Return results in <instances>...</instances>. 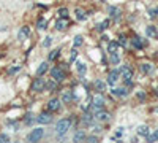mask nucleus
Returning <instances> with one entry per match:
<instances>
[{"instance_id": "nucleus-1", "label": "nucleus", "mask_w": 158, "mask_h": 143, "mask_svg": "<svg viewBox=\"0 0 158 143\" xmlns=\"http://www.w3.org/2000/svg\"><path fill=\"white\" fill-rule=\"evenodd\" d=\"M71 127V119L70 118H65V119H60L57 124H56V132L59 135H63L68 132V129Z\"/></svg>"}, {"instance_id": "nucleus-2", "label": "nucleus", "mask_w": 158, "mask_h": 143, "mask_svg": "<svg viewBox=\"0 0 158 143\" xmlns=\"http://www.w3.org/2000/svg\"><path fill=\"white\" fill-rule=\"evenodd\" d=\"M43 135H44V129H41V127H35L33 131L27 135V141H40L43 138Z\"/></svg>"}, {"instance_id": "nucleus-3", "label": "nucleus", "mask_w": 158, "mask_h": 143, "mask_svg": "<svg viewBox=\"0 0 158 143\" xmlns=\"http://www.w3.org/2000/svg\"><path fill=\"white\" fill-rule=\"evenodd\" d=\"M51 76H52V80L54 81H63L65 80V76H67V73H65V70H62L60 67H54L51 70Z\"/></svg>"}, {"instance_id": "nucleus-4", "label": "nucleus", "mask_w": 158, "mask_h": 143, "mask_svg": "<svg viewBox=\"0 0 158 143\" xmlns=\"http://www.w3.org/2000/svg\"><path fill=\"white\" fill-rule=\"evenodd\" d=\"M103 105H104V99H103V96H101V92H100V96H95L94 99H92V108H94V111L97 113L98 110H103Z\"/></svg>"}, {"instance_id": "nucleus-5", "label": "nucleus", "mask_w": 158, "mask_h": 143, "mask_svg": "<svg viewBox=\"0 0 158 143\" xmlns=\"http://www.w3.org/2000/svg\"><path fill=\"white\" fill-rule=\"evenodd\" d=\"M120 72H122V75H123V81H125V84L130 86V84H131V80H133V70H131L128 65H123Z\"/></svg>"}, {"instance_id": "nucleus-6", "label": "nucleus", "mask_w": 158, "mask_h": 143, "mask_svg": "<svg viewBox=\"0 0 158 143\" xmlns=\"http://www.w3.org/2000/svg\"><path fill=\"white\" fill-rule=\"evenodd\" d=\"M44 87H46V81L41 80V78H36L32 84V91H35V92H41V91H44Z\"/></svg>"}, {"instance_id": "nucleus-7", "label": "nucleus", "mask_w": 158, "mask_h": 143, "mask_svg": "<svg viewBox=\"0 0 158 143\" xmlns=\"http://www.w3.org/2000/svg\"><path fill=\"white\" fill-rule=\"evenodd\" d=\"M94 118L98 119V121H109L111 119V114L108 111H104V110H98L95 114H94Z\"/></svg>"}, {"instance_id": "nucleus-8", "label": "nucleus", "mask_w": 158, "mask_h": 143, "mask_svg": "<svg viewBox=\"0 0 158 143\" xmlns=\"http://www.w3.org/2000/svg\"><path fill=\"white\" fill-rule=\"evenodd\" d=\"M73 99H76V96H74L73 91L65 89V91H63V96H62V102H63V103H70Z\"/></svg>"}, {"instance_id": "nucleus-9", "label": "nucleus", "mask_w": 158, "mask_h": 143, "mask_svg": "<svg viewBox=\"0 0 158 143\" xmlns=\"http://www.w3.org/2000/svg\"><path fill=\"white\" fill-rule=\"evenodd\" d=\"M36 121L40 123V124H49L51 121H52V116H51V113H41V114H38V118H36Z\"/></svg>"}, {"instance_id": "nucleus-10", "label": "nucleus", "mask_w": 158, "mask_h": 143, "mask_svg": "<svg viewBox=\"0 0 158 143\" xmlns=\"http://www.w3.org/2000/svg\"><path fill=\"white\" fill-rule=\"evenodd\" d=\"M118 75H120V72H118V70H112V72L108 75V84H109V86H114V84L117 83Z\"/></svg>"}, {"instance_id": "nucleus-11", "label": "nucleus", "mask_w": 158, "mask_h": 143, "mask_svg": "<svg viewBox=\"0 0 158 143\" xmlns=\"http://www.w3.org/2000/svg\"><path fill=\"white\" fill-rule=\"evenodd\" d=\"M60 108V100L59 99H51L48 102V110L49 111H57Z\"/></svg>"}, {"instance_id": "nucleus-12", "label": "nucleus", "mask_w": 158, "mask_h": 143, "mask_svg": "<svg viewBox=\"0 0 158 143\" xmlns=\"http://www.w3.org/2000/svg\"><path fill=\"white\" fill-rule=\"evenodd\" d=\"M109 15H111V18L114 19V21H118V19H120V15H122V11L120 10H118L117 7H109Z\"/></svg>"}, {"instance_id": "nucleus-13", "label": "nucleus", "mask_w": 158, "mask_h": 143, "mask_svg": "<svg viewBox=\"0 0 158 143\" xmlns=\"http://www.w3.org/2000/svg\"><path fill=\"white\" fill-rule=\"evenodd\" d=\"M131 43H133V46L136 49H142L144 46L147 45V42H142V38H139V37H135L133 40H131Z\"/></svg>"}, {"instance_id": "nucleus-14", "label": "nucleus", "mask_w": 158, "mask_h": 143, "mask_svg": "<svg viewBox=\"0 0 158 143\" xmlns=\"http://www.w3.org/2000/svg\"><path fill=\"white\" fill-rule=\"evenodd\" d=\"M29 34H30V29L27 27V25H24V27L19 30V34H18V40H25V38L29 37Z\"/></svg>"}, {"instance_id": "nucleus-15", "label": "nucleus", "mask_w": 158, "mask_h": 143, "mask_svg": "<svg viewBox=\"0 0 158 143\" xmlns=\"http://www.w3.org/2000/svg\"><path fill=\"white\" fill-rule=\"evenodd\" d=\"M146 34H147L149 38H158L156 27H153V25H147V27H146Z\"/></svg>"}, {"instance_id": "nucleus-16", "label": "nucleus", "mask_w": 158, "mask_h": 143, "mask_svg": "<svg viewBox=\"0 0 158 143\" xmlns=\"http://www.w3.org/2000/svg\"><path fill=\"white\" fill-rule=\"evenodd\" d=\"M111 92H112L114 96H117V97H127V96H128V91H127L125 87H118V89H112Z\"/></svg>"}, {"instance_id": "nucleus-17", "label": "nucleus", "mask_w": 158, "mask_h": 143, "mask_svg": "<svg viewBox=\"0 0 158 143\" xmlns=\"http://www.w3.org/2000/svg\"><path fill=\"white\" fill-rule=\"evenodd\" d=\"M85 138H87V135L84 131H77L73 137V141H85Z\"/></svg>"}, {"instance_id": "nucleus-18", "label": "nucleus", "mask_w": 158, "mask_h": 143, "mask_svg": "<svg viewBox=\"0 0 158 143\" xmlns=\"http://www.w3.org/2000/svg\"><path fill=\"white\" fill-rule=\"evenodd\" d=\"M67 25H68V21L63 19V18H60V19L56 22V29H57V30H63V29H67Z\"/></svg>"}, {"instance_id": "nucleus-19", "label": "nucleus", "mask_w": 158, "mask_h": 143, "mask_svg": "<svg viewBox=\"0 0 158 143\" xmlns=\"http://www.w3.org/2000/svg\"><path fill=\"white\" fill-rule=\"evenodd\" d=\"M141 72L146 73V75L147 73H152L153 72V65H152V64H147V62L146 64H141Z\"/></svg>"}, {"instance_id": "nucleus-20", "label": "nucleus", "mask_w": 158, "mask_h": 143, "mask_svg": "<svg viewBox=\"0 0 158 143\" xmlns=\"http://www.w3.org/2000/svg\"><path fill=\"white\" fill-rule=\"evenodd\" d=\"M46 72H48V62L40 64V67H38V70H36V75H38V76H41V75H44Z\"/></svg>"}, {"instance_id": "nucleus-21", "label": "nucleus", "mask_w": 158, "mask_h": 143, "mask_svg": "<svg viewBox=\"0 0 158 143\" xmlns=\"http://www.w3.org/2000/svg\"><path fill=\"white\" fill-rule=\"evenodd\" d=\"M81 119H82L84 124H92V121H94V114H90V113L85 111V113L82 114V118H81Z\"/></svg>"}, {"instance_id": "nucleus-22", "label": "nucleus", "mask_w": 158, "mask_h": 143, "mask_svg": "<svg viewBox=\"0 0 158 143\" xmlns=\"http://www.w3.org/2000/svg\"><path fill=\"white\" fill-rule=\"evenodd\" d=\"M85 13H84V10L82 8H76V19L77 21H85Z\"/></svg>"}, {"instance_id": "nucleus-23", "label": "nucleus", "mask_w": 158, "mask_h": 143, "mask_svg": "<svg viewBox=\"0 0 158 143\" xmlns=\"http://www.w3.org/2000/svg\"><path fill=\"white\" fill-rule=\"evenodd\" d=\"M108 25H109V19H104L103 22H100V24L97 25V30H98V32H104V30L108 29Z\"/></svg>"}, {"instance_id": "nucleus-24", "label": "nucleus", "mask_w": 158, "mask_h": 143, "mask_svg": "<svg viewBox=\"0 0 158 143\" xmlns=\"http://www.w3.org/2000/svg\"><path fill=\"white\" fill-rule=\"evenodd\" d=\"M138 134L142 135V137H149V135H150V131H149L147 126H141V127L138 129Z\"/></svg>"}, {"instance_id": "nucleus-25", "label": "nucleus", "mask_w": 158, "mask_h": 143, "mask_svg": "<svg viewBox=\"0 0 158 143\" xmlns=\"http://www.w3.org/2000/svg\"><path fill=\"white\" fill-rule=\"evenodd\" d=\"M76 69H77V73L81 75V76H84V75H85V72H87V67L84 65L82 62H77V64H76Z\"/></svg>"}, {"instance_id": "nucleus-26", "label": "nucleus", "mask_w": 158, "mask_h": 143, "mask_svg": "<svg viewBox=\"0 0 158 143\" xmlns=\"http://www.w3.org/2000/svg\"><path fill=\"white\" fill-rule=\"evenodd\" d=\"M36 27H38V30H44V29L48 27V21L43 19V18H40L38 22H36Z\"/></svg>"}, {"instance_id": "nucleus-27", "label": "nucleus", "mask_w": 158, "mask_h": 143, "mask_svg": "<svg viewBox=\"0 0 158 143\" xmlns=\"http://www.w3.org/2000/svg\"><path fill=\"white\" fill-rule=\"evenodd\" d=\"M59 54H60V49H54V51H51L49 56H48V60H49V62L56 60V59L59 57Z\"/></svg>"}, {"instance_id": "nucleus-28", "label": "nucleus", "mask_w": 158, "mask_h": 143, "mask_svg": "<svg viewBox=\"0 0 158 143\" xmlns=\"http://www.w3.org/2000/svg\"><path fill=\"white\" fill-rule=\"evenodd\" d=\"M109 57H111V64H114V65H117V64L120 62V56H118L117 51H115V53H111Z\"/></svg>"}, {"instance_id": "nucleus-29", "label": "nucleus", "mask_w": 158, "mask_h": 143, "mask_svg": "<svg viewBox=\"0 0 158 143\" xmlns=\"http://www.w3.org/2000/svg\"><path fill=\"white\" fill-rule=\"evenodd\" d=\"M94 86H95V91H98V92H103V91H104V83L101 80H97L94 83Z\"/></svg>"}, {"instance_id": "nucleus-30", "label": "nucleus", "mask_w": 158, "mask_h": 143, "mask_svg": "<svg viewBox=\"0 0 158 143\" xmlns=\"http://www.w3.org/2000/svg\"><path fill=\"white\" fill-rule=\"evenodd\" d=\"M117 48H118V43H117V42H111V43L108 45V53H109V54H111V53H115Z\"/></svg>"}, {"instance_id": "nucleus-31", "label": "nucleus", "mask_w": 158, "mask_h": 143, "mask_svg": "<svg viewBox=\"0 0 158 143\" xmlns=\"http://www.w3.org/2000/svg\"><path fill=\"white\" fill-rule=\"evenodd\" d=\"M57 15H59V18H63V19H67V18H68V10H67V8H59Z\"/></svg>"}, {"instance_id": "nucleus-32", "label": "nucleus", "mask_w": 158, "mask_h": 143, "mask_svg": "<svg viewBox=\"0 0 158 143\" xmlns=\"http://www.w3.org/2000/svg\"><path fill=\"white\" fill-rule=\"evenodd\" d=\"M147 141H158V129L152 134V135H149L147 137Z\"/></svg>"}, {"instance_id": "nucleus-33", "label": "nucleus", "mask_w": 158, "mask_h": 143, "mask_svg": "<svg viewBox=\"0 0 158 143\" xmlns=\"http://www.w3.org/2000/svg\"><path fill=\"white\" fill-rule=\"evenodd\" d=\"M46 87H48V89H51V92H56V91H57L56 83H52V81H48V83H46Z\"/></svg>"}, {"instance_id": "nucleus-34", "label": "nucleus", "mask_w": 158, "mask_h": 143, "mask_svg": "<svg viewBox=\"0 0 158 143\" xmlns=\"http://www.w3.org/2000/svg\"><path fill=\"white\" fill-rule=\"evenodd\" d=\"M81 45H82V37L81 35H76L74 37V46L77 48V46H81Z\"/></svg>"}, {"instance_id": "nucleus-35", "label": "nucleus", "mask_w": 158, "mask_h": 143, "mask_svg": "<svg viewBox=\"0 0 158 143\" xmlns=\"http://www.w3.org/2000/svg\"><path fill=\"white\" fill-rule=\"evenodd\" d=\"M24 123H25V124H32V123H33V116H32L30 113H27V114H25V119H24Z\"/></svg>"}, {"instance_id": "nucleus-36", "label": "nucleus", "mask_w": 158, "mask_h": 143, "mask_svg": "<svg viewBox=\"0 0 158 143\" xmlns=\"http://www.w3.org/2000/svg\"><path fill=\"white\" fill-rule=\"evenodd\" d=\"M76 57H77V51H76V49H71V56H70V62L73 64V62L76 60Z\"/></svg>"}, {"instance_id": "nucleus-37", "label": "nucleus", "mask_w": 158, "mask_h": 143, "mask_svg": "<svg viewBox=\"0 0 158 143\" xmlns=\"http://www.w3.org/2000/svg\"><path fill=\"white\" fill-rule=\"evenodd\" d=\"M6 141H10V137L6 134H0V143H6Z\"/></svg>"}, {"instance_id": "nucleus-38", "label": "nucleus", "mask_w": 158, "mask_h": 143, "mask_svg": "<svg viewBox=\"0 0 158 143\" xmlns=\"http://www.w3.org/2000/svg\"><path fill=\"white\" fill-rule=\"evenodd\" d=\"M51 43H52V38H51V37H46V38H44V42H43V46L48 48V46H51Z\"/></svg>"}, {"instance_id": "nucleus-39", "label": "nucleus", "mask_w": 158, "mask_h": 143, "mask_svg": "<svg viewBox=\"0 0 158 143\" xmlns=\"http://www.w3.org/2000/svg\"><path fill=\"white\" fill-rule=\"evenodd\" d=\"M118 45H122V46H127V38L122 35L120 38H118Z\"/></svg>"}, {"instance_id": "nucleus-40", "label": "nucleus", "mask_w": 158, "mask_h": 143, "mask_svg": "<svg viewBox=\"0 0 158 143\" xmlns=\"http://www.w3.org/2000/svg\"><path fill=\"white\" fill-rule=\"evenodd\" d=\"M85 140H87V141H89V143H95V141H97V140H98V138H97V137H95V135H90V137H87V138H85Z\"/></svg>"}, {"instance_id": "nucleus-41", "label": "nucleus", "mask_w": 158, "mask_h": 143, "mask_svg": "<svg viewBox=\"0 0 158 143\" xmlns=\"http://www.w3.org/2000/svg\"><path fill=\"white\" fill-rule=\"evenodd\" d=\"M19 69H21V67H19V65H16V67H13V69H10V70H8V73H16V72H18Z\"/></svg>"}, {"instance_id": "nucleus-42", "label": "nucleus", "mask_w": 158, "mask_h": 143, "mask_svg": "<svg viewBox=\"0 0 158 143\" xmlns=\"http://www.w3.org/2000/svg\"><path fill=\"white\" fill-rule=\"evenodd\" d=\"M122 134H123V127H118V131L115 132V137H120Z\"/></svg>"}, {"instance_id": "nucleus-43", "label": "nucleus", "mask_w": 158, "mask_h": 143, "mask_svg": "<svg viewBox=\"0 0 158 143\" xmlns=\"http://www.w3.org/2000/svg\"><path fill=\"white\" fill-rule=\"evenodd\" d=\"M94 132H95V134H97V132L100 134V132H101V127H100V126H95V127H94Z\"/></svg>"}, {"instance_id": "nucleus-44", "label": "nucleus", "mask_w": 158, "mask_h": 143, "mask_svg": "<svg viewBox=\"0 0 158 143\" xmlns=\"http://www.w3.org/2000/svg\"><path fill=\"white\" fill-rule=\"evenodd\" d=\"M138 97H139L141 100H144V99H146V94H144V92H139V94H138Z\"/></svg>"}, {"instance_id": "nucleus-45", "label": "nucleus", "mask_w": 158, "mask_h": 143, "mask_svg": "<svg viewBox=\"0 0 158 143\" xmlns=\"http://www.w3.org/2000/svg\"><path fill=\"white\" fill-rule=\"evenodd\" d=\"M155 94H156V96H158V87H156V89H155Z\"/></svg>"}, {"instance_id": "nucleus-46", "label": "nucleus", "mask_w": 158, "mask_h": 143, "mask_svg": "<svg viewBox=\"0 0 158 143\" xmlns=\"http://www.w3.org/2000/svg\"><path fill=\"white\" fill-rule=\"evenodd\" d=\"M155 11H156V16H158V8H155Z\"/></svg>"}, {"instance_id": "nucleus-47", "label": "nucleus", "mask_w": 158, "mask_h": 143, "mask_svg": "<svg viewBox=\"0 0 158 143\" xmlns=\"http://www.w3.org/2000/svg\"><path fill=\"white\" fill-rule=\"evenodd\" d=\"M101 2H106V0H101Z\"/></svg>"}]
</instances>
